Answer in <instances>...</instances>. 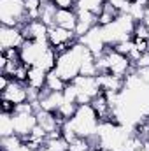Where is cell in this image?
<instances>
[{
    "label": "cell",
    "instance_id": "1",
    "mask_svg": "<svg viewBox=\"0 0 149 151\" xmlns=\"http://www.w3.org/2000/svg\"><path fill=\"white\" fill-rule=\"evenodd\" d=\"M70 123L75 128L79 137L90 139V137L97 135V128L100 125V118L95 113V109L91 107V104H84V106L77 107L74 118H70Z\"/></svg>",
    "mask_w": 149,
    "mask_h": 151
},
{
    "label": "cell",
    "instance_id": "2",
    "mask_svg": "<svg viewBox=\"0 0 149 151\" xmlns=\"http://www.w3.org/2000/svg\"><path fill=\"white\" fill-rule=\"evenodd\" d=\"M0 23L5 27H23L28 23L25 0H0Z\"/></svg>",
    "mask_w": 149,
    "mask_h": 151
},
{
    "label": "cell",
    "instance_id": "3",
    "mask_svg": "<svg viewBox=\"0 0 149 151\" xmlns=\"http://www.w3.org/2000/svg\"><path fill=\"white\" fill-rule=\"evenodd\" d=\"M56 74L60 76L63 81L67 83H72L77 76L81 74V60L79 56L75 55L72 49L65 51V53H60L58 55V60H56Z\"/></svg>",
    "mask_w": 149,
    "mask_h": 151
},
{
    "label": "cell",
    "instance_id": "4",
    "mask_svg": "<svg viewBox=\"0 0 149 151\" xmlns=\"http://www.w3.org/2000/svg\"><path fill=\"white\" fill-rule=\"evenodd\" d=\"M77 40L81 44H84L95 55V58H98L100 55H104L107 51V44H105L104 35H102V27H98V25H95L88 34H84L82 37H79Z\"/></svg>",
    "mask_w": 149,
    "mask_h": 151
},
{
    "label": "cell",
    "instance_id": "5",
    "mask_svg": "<svg viewBox=\"0 0 149 151\" xmlns=\"http://www.w3.org/2000/svg\"><path fill=\"white\" fill-rule=\"evenodd\" d=\"M107 58H109V72L114 76H119V77H126L130 72H133V63L130 62L128 56L125 55H119L117 51H114L112 47H107L105 51Z\"/></svg>",
    "mask_w": 149,
    "mask_h": 151
},
{
    "label": "cell",
    "instance_id": "6",
    "mask_svg": "<svg viewBox=\"0 0 149 151\" xmlns=\"http://www.w3.org/2000/svg\"><path fill=\"white\" fill-rule=\"evenodd\" d=\"M51 44H44V42H37V40H25L23 46L19 47V58L25 65L34 67L37 63L39 56L42 55L44 49H47Z\"/></svg>",
    "mask_w": 149,
    "mask_h": 151
},
{
    "label": "cell",
    "instance_id": "7",
    "mask_svg": "<svg viewBox=\"0 0 149 151\" xmlns=\"http://www.w3.org/2000/svg\"><path fill=\"white\" fill-rule=\"evenodd\" d=\"M25 42V37H23V32L19 27H5L2 25L0 27V49H19Z\"/></svg>",
    "mask_w": 149,
    "mask_h": 151
},
{
    "label": "cell",
    "instance_id": "8",
    "mask_svg": "<svg viewBox=\"0 0 149 151\" xmlns=\"http://www.w3.org/2000/svg\"><path fill=\"white\" fill-rule=\"evenodd\" d=\"M72 84L77 88L79 93H82V95H86L90 99H95V97H98L102 93V88L98 84L97 76H81L79 74L72 81Z\"/></svg>",
    "mask_w": 149,
    "mask_h": 151
},
{
    "label": "cell",
    "instance_id": "9",
    "mask_svg": "<svg viewBox=\"0 0 149 151\" xmlns=\"http://www.w3.org/2000/svg\"><path fill=\"white\" fill-rule=\"evenodd\" d=\"M47 30H49V27H46L40 19L28 21V23H25L21 27V32H23L25 40H37V42H44V44H49V40H47Z\"/></svg>",
    "mask_w": 149,
    "mask_h": 151
},
{
    "label": "cell",
    "instance_id": "10",
    "mask_svg": "<svg viewBox=\"0 0 149 151\" xmlns=\"http://www.w3.org/2000/svg\"><path fill=\"white\" fill-rule=\"evenodd\" d=\"M75 34L70 30H65L58 25L54 27H49L47 30V40L53 47H60V46H65V47H72V44L75 42Z\"/></svg>",
    "mask_w": 149,
    "mask_h": 151
},
{
    "label": "cell",
    "instance_id": "11",
    "mask_svg": "<svg viewBox=\"0 0 149 151\" xmlns=\"http://www.w3.org/2000/svg\"><path fill=\"white\" fill-rule=\"evenodd\" d=\"M2 99L12 102L14 106L28 102V86L25 83H18V81H11L9 86L2 91Z\"/></svg>",
    "mask_w": 149,
    "mask_h": 151
},
{
    "label": "cell",
    "instance_id": "12",
    "mask_svg": "<svg viewBox=\"0 0 149 151\" xmlns=\"http://www.w3.org/2000/svg\"><path fill=\"white\" fill-rule=\"evenodd\" d=\"M65 102L63 99V91H49V90H42L40 91V99H39V106L44 111L49 113H58V109L62 107V104Z\"/></svg>",
    "mask_w": 149,
    "mask_h": 151
},
{
    "label": "cell",
    "instance_id": "13",
    "mask_svg": "<svg viewBox=\"0 0 149 151\" xmlns=\"http://www.w3.org/2000/svg\"><path fill=\"white\" fill-rule=\"evenodd\" d=\"M14 114V130L18 135L21 137H28L32 134V130L37 125V116L35 114H19V113H12Z\"/></svg>",
    "mask_w": 149,
    "mask_h": 151
},
{
    "label": "cell",
    "instance_id": "14",
    "mask_svg": "<svg viewBox=\"0 0 149 151\" xmlns=\"http://www.w3.org/2000/svg\"><path fill=\"white\" fill-rule=\"evenodd\" d=\"M98 79V84L102 88V91H116L119 93L123 88H125V77H119V76H114L111 72H102V74L97 76Z\"/></svg>",
    "mask_w": 149,
    "mask_h": 151
},
{
    "label": "cell",
    "instance_id": "15",
    "mask_svg": "<svg viewBox=\"0 0 149 151\" xmlns=\"http://www.w3.org/2000/svg\"><path fill=\"white\" fill-rule=\"evenodd\" d=\"M77 11L75 9H58L56 11V25L65 28V30H70L74 32L75 27H77Z\"/></svg>",
    "mask_w": 149,
    "mask_h": 151
},
{
    "label": "cell",
    "instance_id": "16",
    "mask_svg": "<svg viewBox=\"0 0 149 151\" xmlns=\"http://www.w3.org/2000/svg\"><path fill=\"white\" fill-rule=\"evenodd\" d=\"M46 79H47V72L44 69H40L37 65L30 67L28 70V79H27V86L35 88V90H44L46 88Z\"/></svg>",
    "mask_w": 149,
    "mask_h": 151
},
{
    "label": "cell",
    "instance_id": "17",
    "mask_svg": "<svg viewBox=\"0 0 149 151\" xmlns=\"http://www.w3.org/2000/svg\"><path fill=\"white\" fill-rule=\"evenodd\" d=\"M56 60H58V53L54 51L53 46H49L47 49L42 51V55L39 56V60H37L35 65L40 67V69H44L46 72H51V70L56 69Z\"/></svg>",
    "mask_w": 149,
    "mask_h": 151
},
{
    "label": "cell",
    "instance_id": "18",
    "mask_svg": "<svg viewBox=\"0 0 149 151\" xmlns=\"http://www.w3.org/2000/svg\"><path fill=\"white\" fill-rule=\"evenodd\" d=\"M121 12L116 9V7H112L111 4H104V7H102V11H100V14H98V19H97V25L98 27H105V25H111L112 21L119 16Z\"/></svg>",
    "mask_w": 149,
    "mask_h": 151
},
{
    "label": "cell",
    "instance_id": "19",
    "mask_svg": "<svg viewBox=\"0 0 149 151\" xmlns=\"http://www.w3.org/2000/svg\"><path fill=\"white\" fill-rule=\"evenodd\" d=\"M14 114L12 113H2L0 114V137H9L14 135Z\"/></svg>",
    "mask_w": 149,
    "mask_h": 151
},
{
    "label": "cell",
    "instance_id": "20",
    "mask_svg": "<svg viewBox=\"0 0 149 151\" xmlns=\"http://www.w3.org/2000/svg\"><path fill=\"white\" fill-rule=\"evenodd\" d=\"M56 5L51 2V4H44L42 9H40V21L46 25V27H54L56 25Z\"/></svg>",
    "mask_w": 149,
    "mask_h": 151
},
{
    "label": "cell",
    "instance_id": "21",
    "mask_svg": "<svg viewBox=\"0 0 149 151\" xmlns=\"http://www.w3.org/2000/svg\"><path fill=\"white\" fill-rule=\"evenodd\" d=\"M67 84H69V83H67V81H63L60 76L56 74V70L47 72V79H46V90H49V91H63Z\"/></svg>",
    "mask_w": 149,
    "mask_h": 151
},
{
    "label": "cell",
    "instance_id": "22",
    "mask_svg": "<svg viewBox=\"0 0 149 151\" xmlns=\"http://www.w3.org/2000/svg\"><path fill=\"white\" fill-rule=\"evenodd\" d=\"M146 9H148L146 5L139 4L137 0H132V2H130V7H128V12H126V14H130V16H132V19H133L135 23H140V21L144 19Z\"/></svg>",
    "mask_w": 149,
    "mask_h": 151
},
{
    "label": "cell",
    "instance_id": "23",
    "mask_svg": "<svg viewBox=\"0 0 149 151\" xmlns=\"http://www.w3.org/2000/svg\"><path fill=\"white\" fill-rule=\"evenodd\" d=\"M77 107H79V106H77L75 102H63V104H62V107L58 109V113H56V114H58V118H60V119L65 123L67 119L74 118V114H75V111H77Z\"/></svg>",
    "mask_w": 149,
    "mask_h": 151
},
{
    "label": "cell",
    "instance_id": "24",
    "mask_svg": "<svg viewBox=\"0 0 149 151\" xmlns=\"http://www.w3.org/2000/svg\"><path fill=\"white\" fill-rule=\"evenodd\" d=\"M2 151H14L18 146H21L23 142V137L14 134V135H9V137H2Z\"/></svg>",
    "mask_w": 149,
    "mask_h": 151
},
{
    "label": "cell",
    "instance_id": "25",
    "mask_svg": "<svg viewBox=\"0 0 149 151\" xmlns=\"http://www.w3.org/2000/svg\"><path fill=\"white\" fill-rule=\"evenodd\" d=\"M91 150V144H90V139L86 137H77L74 142L69 144V151H90Z\"/></svg>",
    "mask_w": 149,
    "mask_h": 151
},
{
    "label": "cell",
    "instance_id": "26",
    "mask_svg": "<svg viewBox=\"0 0 149 151\" xmlns=\"http://www.w3.org/2000/svg\"><path fill=\"white\" fill-rule=\"evenodd\" d=\"M135 47V44H133V39H130V40H123V42H117V44H114L112 46V49L114 51H117L119 55H125V56H128L130 53H132V49Z\"/></svg>",
    "mask_w": 149,
    "mask_h": 151
},
{
    "label": "cell",
    "instance_id": "27",
    "mask_svg": "<svg viewBox=\"0 0 149 151\" xmlns=\"http://www.w3.org/2000/svg\"><path fill=\"white\" fill-rule=\"evenodd\" d=\"M77 95H79L77 88H75L72 83H69V84L65 86V90H63V99H65V102H75V104H77Z\"/></svg>",
    "mask_w": 149,
    "mask_h": 151
},
{
    "label": "cell",
    "instance_id": "28",
    "mask_svg": "<svg viewBox=\"0 0 149 151\" xmlns=\"http://www.w3.org/2000/svg\"><path fill=\"white\" fill-rule=\"evenodd\" d=\"M28 70H30V67H28V65H25V63L21 62V65L18 67L16 74H14V77H12V81H18V83H25V84H27V79H28Z\"/></svg>",
    "mask_w": 149,
    "mask_h": 151
},
{
    "label": "cell",
    "instance_id": "29",
    "mask_svg": "<svg viewBox=\"0 0 149 151\" xmlns=\"http://www.w3.org/2000/svg\"><path fill=\"white\" fill-rule=\"evenodd\" d=\"M21 65V60H9L7 63H5V67L2 69V74L9 76L11 79L14 77V74H16V70H18V67Z\"/></svg>",
    "mask_w": 149,
    "mask_h": 151
},
{
    "label": "cell",
    "instance_id": "30",
    "mask_svg": "<svg viewBox=\"0 0 149 151\" xmlns=\"http://www.w3.org/2000/svg\"><path fill=\"white\" fill-rule=\"evenodd\" d=\"M133 37L149 40V27H146L142 21H140V23H137V25H135V30H133Z\"/></svg>",
    "mask_w": 149,
    "mask_h": 151
},
{
    "label": "cell",
    "instance_id": "31",
    "mask_svg": "<svg viewBox=\"0 0 149 151\" xmlns=\"http://www.w3.org/2000/svg\"><path fill=\"white\" fill-rule=\"evenodd\" d=\"M105 2L111 4L112 7H116L119 12H128V7H130L132 0H105Z\"/></svg>",
    "mask_w": 149,
    "mask_h": 151
},
{
    "label": "cell",
    "instance_id": "32",
    "mask_svg": "<svg viewBox=\"0 0 149 151\" xmlns=\"http://www.w3.org/2000/svg\"><path fill=\"white\" fill-rule=\"evenodd\" d=\"M53 4L56 5V9H75L77 7V0H53Z\"/></svg>",
    "mask_w": 149,
    "mask_h": 151
},
{
    "label": "cell",
    "instance_id": "33",
    "mask_svg": "<svg viewBox=\"0 0 149 151\" xmlns=\"http://www.w3.org/2000/svg\"><path fill=\"white\" fill-rule=\"evenodd\" d=\"M133 44H135V47H137L140 53H146V51H149V40H146V39L133 37Z\"/></svg>",
    "mask_w": 149,
    "mask_h": 151
},
{
    "label": "cell",
    "instance_id": "34",
    "mask_svg": "<svg viewBox=\"0 0 149 151\" xmlns=\"http://www.w3.org/2000/svg\"><path fill=\"white\" fill-rule=\"evenodd\" d=\"M146 67H149V51L142 53L140 58H139V62L135 63V69H146Z\"/></svg>",
    "mask_w": 149,
    "mask_h": 151
},
{
    "label": "cell",
    "instance_id": "35",
    "mask_svg": "<svg viewBox=\"0 0 149 151\" xmlns=\"http://www.w3.org/2000/svg\"><path fill=\"white\" fill-rule=\"evenodd\" d=\"M14 107H16V106H14L12 102L2 99V113H14Z\"/></svg>",
    "mask_w": 149,
    "mask_h": 151
},
{
    "label": "cell",
    "instance_id": "36",
    "mask_svg": "<svg viewBox=\"0 0 149 151\" xmlns=\"http://www.w3.org/2000/svg\"><path fill=\"white\" fill-rule=\"evenodd\" d=\"M142 23H144L146 27H149V7L146 9V14H144V19H142Z\"/></svg>",
    "mask_w": 149,
    "mask_h": 151
},
{
    "label": "cell",
    "instance_id": "37",
    "mask_svg": "<svg viewBox=\"0 0 149 151\" xmlns=\"http://www.w3.org/2000/svg\"><path fill=\"white\" fill-rule=\"evenodd\" d=\"M142 148H144L146 151H149V139H146V141H144V144H142Z\"/></svg>",
    "mask_w": 149,
    "mask_h": 151
},
{
    "label": "cell",
    "instance_id": "38",
    "mask_svg": "<svg viewBox=\"0 0 149 151\" xmlns=\"http://www.w3.org/2000/svg\"><path fill=\"white\" fill-rule=\"evenodd\" d=\"M40 2H42V5H44V4H51L53 0H40Z\"/></svg>",
    "mask_w": 149,
    "mask_h": 151
},
{
    "label": "cell",
    "instance_id": "39",
    "mask_svg": "<svg viewBox=\"0 0 149 151\" xmlns=\"http://www.w3.org/2000/svg\"><path fill=\"white\" fill-rule=\"evenodd\" d=\"M137 151H146V150H144V148H140V150H137Z\"/></svg>",
    "mask_w": 149,
    "mask_h": 151
},
{
    "label": "cell",
    "instance_id": "40",
    "mask_svg": "<svg viewBox=\"0 0 149 151\" xmlns=\"http://www.w3.org/2000/svg\"><path fill=\"white\" fill-rule=\"evenodd\" d=\"M148 139H149V134H148Z\"/></svg>",
    "mask_w": 149,
    "mask_h": 151
}]
</instances>
